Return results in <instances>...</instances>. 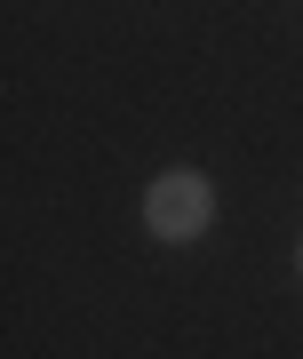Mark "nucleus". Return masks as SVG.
I'll list each match as a JSON object with an SVG mask.
<instances>
[{"instance_id": "1", "label": "nucleus", "mask_w": 303, "mask_h": 359, "mask_svg": "<svg viewBox=\"0 0 303 359\" xmlns=\"http://www.w3.org/2000/svg\"><path fill=\"white\" fill-rule=\"evenodd\" d=\"M208 208H215V192H208L200 176H184V168H176V176L152 184L144 216H152V231H160V240H200V231H208Z\"/></svg>"}]
</instances>
